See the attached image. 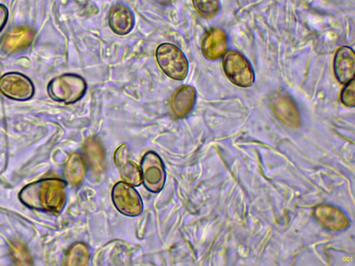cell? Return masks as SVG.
Masks as SVG:
<instances>
[{"mask_svg": "<svg viewBox=\"0 0 355 266\" xmlns=\"http://www.w3.org/2000/svg\"><path fill=\"white\" fill-rule=\"evenodd\" d=\"M0 91L10 99L26 100L34 94L31 80L17 72H9L0 78Z\"/></svg>", "mask_w": 355, "mask_h": 266, "instance_id": "cell-5", "label": "cell"}, {"mask_svg": "<svg viewBox=\"0 0 355 266\" xmlns=\"http://www.w3.org/2000/svg\"><path fill=\"white\" fill-rule=\"evenodd\" d=\"M8 12L7 8L0 4V31L5 26L7 19H8Z\"/></svg>", "mask_w": 355, "mask_h": 266, "instance_id": "cell-20", "label": "cell"}, {"mask_svg": "<svg viewBox=\"0 0 355 266\" xmlns=\"http://www.w3.org/2000/svg\"><path fill=\"white\" fill-rule=\"evenodd\" d=\"M33 36V31L28 28H15L3 37L1 48L8 53L20 51L31 43Z\"/></svg>", "mask_w": 355, "mask_h": 266, "instance_id": "cell-12", "label": "cell"}, {"mask_svg": "<svg viewBox=\"0 0 355 266\" xmlns=\"http://www.w3.org/2000/svg\"><path fill=\"white\" fill-rule=\"evenodd\" d=\"M141 179L145 186L152 192L159 191L165 181L164 166L160 158L154 152L145 154L141 162Z\"/></svg>", "mask_w": 355, "mask_h": 266, "instance_id": "cell-7", "label": "cell"}, {"mask_svg": "<svg viewBox=\"0 0 355 266\" xmlns=\"http://www.w3.org/2000/svg\"><path fill=\"white\" fill-rule=\"evenodd\" d=\"M113 202L124 215L135 216L142 211V202L138 193L128 183H117L112 190Z\"/></svg>", "mask_w": 355, "mask_h": 266, "instance_id": "cell-6", "label": "cell"}, {"mask_svg": "<svg viewBox=\"0 0 355 266\" xmlns=\"http://www.w3.org/2000/svg\"><path fill=\"white\" fill-rule=\"evenodd\" d=\"M354 79L345 84L340 94L341 102L347 107H354L355 105Z\"/></svg>", "mask_w": 355, "mask_h": 266, "instance_id": "cell-18", "label": "cell"}, {"mask_svg": "<svg viewBox=\"0 0 355 266\" xmlns=\"http://www.w3.org/2000/svg\"><path fill=\"white\" fill-rule=\"evenodd\" d=\"M227 38L225 33L219 28L209 30L202 42V53L205 57L215 60L224 55L226 51Z\"/></svg>", "mask_w": 355, "mask_h": 266, "instance_id": "cell-10", "label": "cell"}, {"mask_svg": "<svg viewBox=\"0 0 355 266\" xmlns=\"http://www.w3.org/2000/svg\"><path fill=\"white\" fill-rule=\"evenodd\" d=\"M315 211L320 222L328 228L338 229L345 226L347 221L345 216L333 207L322 206L318 207Z\"/></svg>", "mask_w": 355, "mask_h": 266, "instance_id": "cell-15", "label": "cell"}, {"mask_svg": "<svg viewBox=\"0 0 355 266\" xmlns=\"http://www.w3.org/2000/svg\"><path fill=\"white\" fill-rule=\"evenodd\" d=\"M19 197L30 207L60 212L65 203V184L57 179H43L26 186Z\"/></svg>", "mask_w": 355, "mask_h": 266, "instance_id": "cell-1", "label": "cell"}, {"mask_svg": "<svg viewBox=\"0 0 355 266\" xmlns=\"http://www.w3.org/2000/svg\"><path fill=\"white\" fill-rule=\"evenodd\" d=\"M108 24L112 30L117 35L129 33L135 26V17L131 10L121 4L112 7L108 15Z\"/></svg>", "mask_w": 355, "mask_h": 266, "instance_id": "cell-9", "label": "cell"}, {"mask_svg": "<svg viewBox=\"0 0 355 266\" xmlns=\"http://www.w3.org/2000/svg\"><path fill=\"white\" fill-rule=\"evenodd\" d=\"M114 160L123 179L126 183L133 186L141 184L142 181L141 170L135 163L128 159L125 144L121 145L116 150Z\"/></svg>", "mask_w": 355, "mask_h": 266, "instance_id": "cell-11", "label": "cell"}, {"mask_svg": "<svg viewBox=\"0 0 355 266\" xmlns=\"http://www.w3.org/2000/svg\"><path fill=\"white\" fill-rule=\"evenodd\" d=\"M194 8L203 17L216 16L220 10L219 0H192Z\"/></svg>", "mask_w": 355, "mask_h": 266, "instance_id": "cell-16", "label": "cell"}, {"mask_svg": "<svg viewBox=\"0 0 355 266\" xmlns=\"http://www.w3.org/2000/svg\"><path fill=\"white\" fill-rule=\"evenodd\" d=\"M222 64L227 78L235 85L248 87L254 81V73L248 60L241 53L230 50L223 55Z\"/></svg>", "mask_w": 355, "mask_h": 266, "instance_id": "cell-4", "label": "cell"}, {"mask_svg": "<svg viewBox=\"0 0 355 266\" xmlns=\"http://www.w3.org/2000/svg\"><path fill=\"white\" fill-rule=\"evenodd\" d=\"M83 163L79 156L73 155L67 166L68 179L73 183L79 181L83 176Z\"/></svg>", "mask_w": 355, "mask_h": 266, "instance_id": "cell-17", "label": "cell"}, {"mask_svg": "<svg viewBox=\"0 0 355 266\" xmlns=\"http://www.w3.org/2000/svg\"><path fill=\"white\" fill-rule=\"evenodd\" d=\"M86 88V82L82 77L67 73L53 78L49 84L48 92L55 100L73 103L83 96Z\"/></svg>", "mask_w": 355, "mask_h": 266, "instance_id": "cell-2", "label": "cell"}, {"mask_svg": "<svg viewBox=\"0 0 355 266\" xmlns=\"http://www.w3.org/2000/svg\"><path fill=\"white\" fill-rule=\"evenodd\" d=\"M334 71L336 79L341 84H346L354 79L355 71V54L348 46L339 48L334 60Z\"/></svg>", "mask_w": 355, "mask_h": 266, "instance_id": "cell-8", "label": "cell"}, {"mask_svg": "<svg viewBox=\"0 0 355 266\" xmlns=\"http://www.w3.org/2000/svg\"><path fill=\"white\" fill-rule=\"evenodd\" d=\"M156 58L161 69L169 78L182 80L187 75L189 65L182 51L176 46L164 43L156 50Z\"/></svg>", "mask_w": 355, "mask_h": 266, "instance_id": "cell-3", "label": "cell"}, {"mask_svg": "<svg viewBox=\"0 0 355 266\" xmlns=\"http://www.w3.org/2000/svg\"><path fill=\"white\" fill-rule=\"evenodd\" d=\"M83 245H78L74 247L73 249H71L70 254L69 256V264H76V262L84 261L87 256V250L86 249L82 248Z\"/></svg>", "mask_w": 355, "mask_h": 266, "instance_id": "cell-19", "label": "cell"}, {"mask_svg": "<svg viewBox=\"0 0 355 266\" xmlns=\"http://www.w3.org/2000/svg\"><path fill=\"white\" fill-rule=\"evenodd\" d=\"M197 93L194 87L184 85L179 88L173 96L171 107L173 113L178 117H183L193 109Z\"/></svg>", "mask_w": 355, "mask_h": 266, "instance_id": "cell-13", "label": "cell"}, {"mask_svg": "<svg viewBox=\"0 0 355 266\" xmlns=\"http://www.w3.org/2000/svg\"><path fill=\"white\" fill-rule=\"evenodd\" d=\"M270 101L275 113L284 123L294 126L298 124V113L294 104L287 96L276 94L272 96Z\"/></svg>", "mask_w": 355, "mask_h": 266, "instance_id": "cell-14", "label": "cell"}]
</instances>
